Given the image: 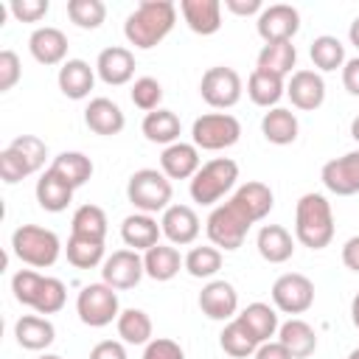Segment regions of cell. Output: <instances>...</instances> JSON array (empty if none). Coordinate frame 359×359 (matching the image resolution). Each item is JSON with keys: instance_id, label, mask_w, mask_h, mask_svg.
Wrapping results in <instances>:
<instances>
[{"instance_id": "cell-49", "label": "cell", "mask_w": 359, "mask_h": 359, "mask_svg": "<svg viewBox=\"0 0 359 359\" xmlns=\"http://www.w3.org/2000/svg\"><path fill=\"white\" fill-rule=\"evenodd\" d=\"M22 76L20 56L14 50H0V93H8Z\"/></svg>"}, {"instance_id": "cell-37", "label": "cell", "mask_w": 359, "mask_h": 359, "mask_svg": "<svg viewBox=\"0 0 359 359\" xmlns=\"http://www.w3.org/2000/svg\"><path fill=\"white\" fill-rule=\"evenodd\" d=\"M70 236L104 241L107 238V213L98 205H81V208H76V213L70 219Z\"/></svg>"}, {"instance_id": "cell-19", "label": "cell", "mask_w": 359, "mask_h": 359, "mask_svg": "<svg viewBox=\"0 0 359 359\" xmlns=\"http://www.w3.org/2000/svg\"><path fill=\"white\" fill-rule=\"evenodd\" d=\"M84 123H87L90 132L104 135V137H112V135H121V132H123L126 118H123V109H121L115 101L98 95V98H93V101L87 104V109H84Z\"/></svg>"}, {"instance_id": "cell-47", "label": "cell", "mask_w": 359, "mask_h": 359, "mask_svg": "<svg viewBox=\"0 0 359 359\" xmlns=\"http://www.w3.org/2000/svg\"><path fill=\"white\" fill-rule=\"evenodd\" d=\"M34 171L28 168V163L11 149V146H6L3 151H0V180L6 182V185H14V182H20V180H25V177H31Z\"/></svg>"}, {"instance_id": "cell-29", "label": "cell", "mask_w": 359, "mask_h": 359, "mask_svg": "<svg viewBox=\"0 0 359 359\" xmlns=\"http://www.w3.org/2000/svg\"><path fill=\"white\" fill-rule=\"evenodd\" d=\"M261 132H264V137H266L269 143H275V146H289V143L297 140L300 123H297V118H294L292 109L275 107V109L264 112V118H261Z\"/></svg>"}, {"instance_id": "cell-5", "label": "cell", "mask_w": 359, "mask_h": 359, "mask_svg": "<svg viewBox=\"0 0 359 359\" xmlns=\"http://www.w3.org/2000/svg\"><path fill=\"white\" fill-rule=\"evenodd\" d=\"M238 180V163L230 160V157H216V160H208L191 180V199L199 202V205H216L224 194L233 191Z\"/></svg>"}, {"instance_id": "cell-18", "label": "cell", "mask_w": 359, "mask_h": 359, "mask_svg": "<svg viewBox=\"0 0 359 359\" xmlns=\"http://www.w3.org/2000/svg\"><path fill=\"white\" fill-rule=\"evenodd\" d=\"M202 168L199 163V149L194 143H171L163 149L160 154V171L168 177V180H194V174Z\"/></svg>"}, {"instance_id": "cell-50", "label": "cell", "mask_w": 359, "mask_h": 359, "mask_svg": "<svg viewBox=\"0 0 359 359\" xmlns=\"http://www.w3.org/2000/svg\"><path fill=\"white\" fill-rule=\"evenodd\" d=\"M143 359H185V351L180 348V342L168 337H157L143 348Z\"/></svg>"}, {"instance_id": "cell-39", "label": "cell", "mask_w": 359, "mask_h": 359, "mask_svg": "<svg viewBox=\"0 0 359 359\" xmlns=\"http://www.w3.org/2000/svg\"><path fill=\"white\" fill-rule=\"evenodd\" d=\"M67 261L79 269H93L98 264H104V241H93V238H81V236H70L67 238Z\"/></svg>"}, {"instance_id": "cell-27", "label": "cell", "mask_w": 359, "mask_h": 359, "mask_svg": "<svg viewBox=\"0 0 359 359\" xmlns=\"http://www.w3.org/2000/svg\"><path fill=\"white\" fill-rule=\"evenodd\" d=\"M180 266H185V258L177 252V247H171V244H154L151 250H146V255H143V269H146V275L151 278V280H157V283H165V280H171L177 272H180Z\"/></svg>"}, {"instance_id": "cell-10", "label": "cell", "mask_w": 359, "mask_h": 359, "mask_svg": "<svg viewBox=\"0 0 359 359\" xmlns=\"http://www.w3.org/2000/svg\"><path fill=\"white\" fill-rule=\"evenodd\" d=\"M272 303L283 314H303L314 306V283L300 272H286L272 283Z\"/></svg>"}, {"instance_id": "cell-6", "label": "cell", "mask_w": 359, "mask_h": 359, "mask_svg": "<svg viewBox=\"0 0 359 359\" xmlns=\"http://www.w3.org/2000/svg\"><path fill=\"white\" fill-rule=\"evenodd\" d=\"M171 180L157 168H140L126 182V196L140 213H160L171 205Z\"/></svg>"}, {"instance_id": "cell-48", "label": "cell", "mask_w": 359, "mask_h": 359, "mask_svg": "<svg viewBox=\"0 0 359 359\" xmlns=\"http://www.w3.org/2000/svg\"><path fill=\"white\" fill-rule=\"evenodd\" d=\"M48 8H50L48 0H11L8 6L17 22H39L48 14Z\"/></svg>"}, {"instance_id": "cell-12", "label": "cell", "mask_w": 359, "mask_h": 359, "mask_svg": "<svg viewBox=\"0 0 359 359\" xmlns=\"http://www.w3.org/2000/svg\"><path fill=\"white\" fill-rule=\"evenodd\" d=\"M146 275L143 269V258L137 255V250H115L104 264H101V280L112 289H132L140 283V278Z\"/></svg>"}, {"instance_id": "cell-41", "label": "cell", "mask_w": 359, "mask_h": 359, "mask_svg": "<svg viewBox=\"0 0 359 359\" xmlns=\"http://www.w3.org/2000/svg\"><path fill=\"white\" fill-rule=\"evenodd\" d=\"M185 269L191 278H213L222 269V250L213 244H202V247L188 250Z\"/></svg>"}, {"instance_id": "cell-44", "label": "cell", "mask_w": 359, "mask_h": 359, "mask_svg": "<svg viewBox=\"0 0 359 359\" xmlns=\"http://www.w3.org/2000/svg\"><path fill=\"white\" fill-rule=\"evenodd\" d=\"M129 95H132V104L149 115V112L160 109V101H163V84H160L157 79H151V76H140V79H135Z\"/></svg>"}, {"instance_id": "cell-9", "label": "cell", "mask_w": 359, "mask_h": 359, "mask_svg": "<svg viewBox=\"0 0 359 359\" xmlns=\"http://www.w3.org/2000/svg\"><path fill=\"white\" fill-rule=\"evenodd\" d=\"M241 76L233 70V67H224V65H216V67H208L202 73V81H199V95L205 98L208 107L213 109H230L241 101Z\"/></svg>"}, {"instance_id": "cell-56", "label": "cell", "mask_w": 359, "mask_h": 359, "mask_svg": "<svg viewBox=\"0 0 359 359\" xmlns=\"http://www.w3.org/2000/svg\"><path fill=\"white\" fill-rule=\"evenodd\" d=\"M348 36H351V45H356V48H359V17L351 22V28H348Z\"/></svg>"}, {"instance_id": "cell-36", "label": "cell", "mask_w": 359, "mask_h": 359, "mask_svg": "<svg viewBox=\"0 0 359 359\" xmlns=\"http://www.w3.org/2000/svg\"><path fill=\"white\" fill-rule=\"evenodd\" d=\"M297 62V50L292 42H266L261 50H258V67L261 70H269L280 79H286L292 73Z\"/></svg>"}, {"instance_id": "cell-14", "label": "cell", "mask_w": 359, "mask_h": 359, "mask_svg": "<svg viewBox=\"0 0 359 359\" xmlns=\"http://www.w3.org/2000/svg\"><path fill=\"white\" fill-rule=\"evenodd\" d=\"M199 309L208 320H236L238 311V292L230 280H210L199 292Z\"/></svg>"}, {"instance_id": "cell-28", "label": "cell", "mask_w": 359, "mask_h": 359, "mask_svg": "<svg viewBox=\"0 0 359 359\" xmlns=\"http://www.w3.org/2000/svg\"><path fill=\"white\" fill-rule=\"evenodd\" d=\"M247 95H250L252 104L266 107V109H275V104L286 95V84H283L280 76L255 67V70L250 73V79H247Z\"/></svg>"}, {"instance_id": "cell-51", "label": "cell", "mask_w": 359, "mask_h": 359, "mask_svg": "<svg viewBox=\"0 0 359 359\" xmlns=\"http://www.w3.org/2000/svg\"><path fill=\"white\" fill-rule=\"evenodd\" d=\"M90 359H126V348L118 339H104V342L93 345Z\"/></svg>"}, {"instance_id": "cell-35", "label": "cell", "mask_w": 359, "mask_h": 359, "mask_svg": "<svg viewBox=\"0 0 359 359\" xmlns=\"http://www.w3.org/2000/svg\"><path fill=\"white\" fill-rule=\"evenodd\" d=\"M219 345H222V351L227 353V356H233V359H244V356H252L255 351H258V339L247 331V325L236 317V320H230L224 328H222V334H219Z\"/></svg>"}, {"instance_id": "cell-30", "label": "cell", "mask_w": 359, "mask_h": 359, "mask_svg": "<svg viewBox=\"0 0 359 359\" xmlns=\"http://www.w3.org/2000/svg\"><path fill=\"white\" fill-rule=\"evenodd\" d=\"M36 202H39V208L42 210H48V213H62L70 202H73V188L62 180V177H56L50 168L36 180Z\"/></svg>"}, {"instance_id": "cell-60", "label": "cell", "mask_w": 359, "mask_h": 359, "mask_svg": "<svg viewBox=\"0 0 359 359\" xmlns=\"http://www.w3.org/2000/svg\"><path fill=\"white\" fill-rule=\"evenodd\" d=\"M348 359H359V348H353V351L348 353Z\"/></svg>"}, {"instance_id": "cell-46", "label": "cell", "mask_w": 359, "mask_h": 359, "mask_svg": "<svg viewBox=\"0 0 359 359\" xmlns=\"http://www.w3.org/2000/svg\"><path fill=\"white\" fill-rule=\"evenodd\" d=\"M42 278H45V275H39V272H34V269H20V272L11 278V292H14L17 303H22V306H34Z\"/></svg>"}, {"instance_id": "cell-57", "label": "cell", "mask_w": 359, "mask_h": 359, "mask_svg": "<svg viewBox=\"0 0 359 359\" xmlns=\"http://www.w3.org/2000/svg\"><path fill=\"white\" fill-rule=\"evenodd\" d=\"M351 320H353V325L359 328V292H356L353 300H351Z\"/></svg>"}, {"instance_id": "cell-26", "label": "cell", "mask_w": 359, "mask_h": 359, "mask_svg": "<svg viewBox=\"0 0 359 359\" xmlns=\"http://www.w3.org/2000/svg\"><path fill=\"white\" fill-rule=\"evenodd\" d=\"M278 342H280L294 359H306V356H311V353L317 351V334H314V328H311L306 320H300V317H292V320H286V323L278 328Z\"/></svg>"}, {"instance_id": "cell-55", "label": "cell", "mask_w": 359, "mask_h": 359, "mask_svg": "<svg viewBox=\"0 0 359 359\" xmlns=\"http://www.w3.org/2000/svg\"><path fill=\"white\" fill-rule=\"evenodd\" d=\"M342 264H345L351 272H359V236H351V238L342 244Z\"/></svg>"}, {"instance_id": "cell-53", "label": "cell", "mask_w": 359, "mask_h": 359, "mask_svg": "<svg viewBox=\"0 0 359 359\" xmlns=\"http://www.w3.org/2000/svg\"><path fill=\"white\" fill-rule=\"evenodd\" d=\"M224 8L236 17H250V14H261L264 3L261 0H224Z\"/></svg>"}, {"instance_id": "cell-33", "label": "cell", "mask_w": 359, "mask_h": 359, "mask_svg": "<svg viewBox=\"0 0 359 359\" xmlns=\"http://www.w3.org/2000/svg\"><path fill=\"white\" fill-rule=\"evenodd\" d=\"M50 171L56 177H62L76 191V188H81L93 177V160L87 154H81V151H62L59 157H53Z\"/></svg>"}, {"instance_id": "cell-23", "label": "cell", "mask_w": 359, "mask_h": 359, "mask_svg": "<svg viewBox=\"0 0 359 359\" xmlns=\"http://www.w3.org/2000/svg\"><path fill=\"white\" fill-rule=\"evenodd\" d=\"M56 81H59V90H62L67 98L81 101V98L90 95V90H93V84H95V70H93L84 59H67V62L59 67Z\"/></svg>"}, {"instance_id": "cell-20", "label": "cell", "mask_w": 359, "mask_h": 359, "mask_svg": "<svg viewBox=\"0 0 359 359\" xmlns=\"http://www.w3.org/2000/svg\"><path fill=\"white\" fill-rule=\"evenodd\" d=\"M28 50L39 65H65L67 56V36L53 25H42L28 36Z\"/></svg>"}, {"instance_id": "cell-16", "label": "cell", "mask_w": 359, "mask_h": 359, "mask_svg": "<svg viewBox=\"0 0 359 359\" xmlns=\"http://www.w3.org/2000/svg\"><path fill=\"white\" fill-rule=\"evenodd\" d=\"M95 73L104 84L121 87V84L132 81V76H135V53L129 48H121V45L104 48L95 59Z\"/></svg>"}, {"instance_id": "cell-58", "label": "cell", "mask_w": 359, "mask_h": 359, "mask_svg": "<svg viewBox=\"0 0 359 359\" xmlns=\"http://www.w3.org/2000/svg\"><path fill=\"white\" fill-rule=\"evenodd\" d=\"M351 137H353V140L359 143V115H356V118L351 121Z\"/></svg>"}, {"instance_id": "cell-32", "label": "cell", "mask_w": 359, "mask_h": 359, "mask_svg": "<svg viewBox=\"0 0 359 359\" xmlns=\"http://www.w3.org/2000/svg\"><path fill=\"white\" fill-rule=\"evenodd\" d=\"M143 135L149 143H160V146H171L180 140V118L171 112V109H154L143 118L140 123Z\"/></svg>"}, {"instance_id": "cell-4", "label": "cell", "mask_w": 359, "mask_h": 359, "mask_svg": "<svg viewBox=\"0 0 359 359\" xmlns=\"http://www.w3.org/2000/svg\"><path fill=\"white\" fill-rule=\"evenodd\" d=\"M11 250L14 255L28 264V266H36V269H45V266H53L59 252H62V241L53 230L48 227H39V224H22L14 230L11 236Z\"/></svg>"}, {"instance_id": "cell-21", "label": "cell", "mask_w": 359, "mask_h": 359, "mask_svg": "<svg viewBox=\"0 0 359 359\" xmlns=\"http://www.w3.org/2000/svg\"><path fill=\"white\" fill-rule=\"evenodd\" d=\"M185 25L194 34L210 36L222 28V3L219 0H180Z\"/></svg>"}, {"instance_id": "cell-22", "label": "cell", "mask_w": 359, "mask_h": 359, "mask_svg": "<svg viewBox=\"0 0 359 359\" xmlns=\"http://www.w3.org/2000/svg\"><path fill=\"white\" fill-rule=\"evenodd\" d=\"M160 233H163V227L149 213H132L121 224V238L129 250H143V252L151 250L154 244H160Z\"/></svg>"}, {"instance_id": "cell-13", "label": "cell", "mask_w": 359, "mask_h": 359, "mask_svg": "<svg viewBox=\"0 0 359 359\" xmlns=\"http://www.w3.org/2000/svg\"><path fill=\"white\" fill-rule=\"evenodd\" d=\"M323 185L337 196H353L359 194V149L348 151L342 157H334L320 171Z\"/></svg>"}, {"instance_id": "cell-52", "label": "cell", "mask_w": 359, "mask_h": 359, "mask_svg": "<svg viewBox=\"0 0 359 359\" xmlns=\"http://www.w3.org/2000/svg\"><path fill=\"white\" fill-rule=\"evenodd\" d=\"M342 84H345V90L351 95L359 98V56L345 59V65H342Z\"/></svg>"}, {"instance_id": "cell-42", "label": "cell", "mask_w": 359, "mask_h": 359, "mask_svg": "<svg viewBox=\"0 0 359 359\" xmlns=\"http://www.w3.org/2000/svg\"><path fill=\"white\" fill-rule=\"evenodd\" d=\"M67 17L79 28H98L107 20V6L101 0H67Z\"/></svg>"}, {"instance_id": "cell-45", "label": "cell", "mask_w": 359, "mask_h": 359, "mask_svg": "<svg viewBox=\"0 0 359 359\" xmlns=\"http://www.w3.org/2000/svg\"><path fill=\"white\" fill-rule=\"evenodd\" d=\"M25 163H28V168L36 174L42 165H45V157H48V146H45V140H39L36 135H17L11 143H8Z\"/></svg>"}, {"instance_id": "cell-38", "label": "cell", "mask_w": 359, "mask_h": 359, "mask_svg": "<svg viewBox=\"0 0 359 359\" xmlns=\"http://www.w3.org/2000/svg\"><path fill=\"white\" fill-rule=\"evenodd\" d=\"M309 53H311L314 67L323 70V73H331V70H337V67L345 65V45H342L337 36H331V34L317 36V39L311 42Z\"/></svg>"}, {"instance_id": "cell-54", "label": "cell", "mask_w": 359, "mask_h": 359, "mask_svg": "<svg viewBox=\"0 0 359 359\" xmlns=\"http://www.w3.org/2000/svg\"><path fill=\"white\" fill-rule=\"evenodd\" d=\"M255 359H294V356H292V353H289L278 339H275V342L269 339V342H261V345H258Z\"/></svg>"}, {"instance_id": "cell-7", "label": "cell", "mask_w": 359, "mask_h": 359, "mask_svg": "<svg viewBox=\"0 0 359 359\" xmlns=\"http://www.w3.org/2000/svg\"><path fill=\"white\" fill-rule=\"evenodd\" d=\"M241 137V123L236 115L230 112H208L199 115L191 126V140L196 149L205 151H219V149H230L236 146Z\"/></svg>"}, {"instance_id": "cell-24", "label": "cell", "mask_w": 359, "mask_h": 359, "mask_svg": "<svg viewBox=\"0 0 359 359\" xmlns=\"http://www.w3.org/2000/svg\"><path fill=\"white\" fill-rule=\"evenodd\" d=\"M255 247L261 252L264 261L269 264H283L292 258L294 252V238L292 233L283 227V224H264L258 230V238H255Z\"/></svg>"}, {"instance_id": "cell-8", "label": "cell", "mask_w": 359, "mask_h": 359, "mask_svg": "<svg viewBox=\"0 0 359 359\" xmlns=\"http://www.w3.org/2000/svg\"><path fill=\"white\" fill-rule=\"evenodd\" d=\"M76 314L84 325L90 328H104L112 320H118L121 314V303H118V292L112 286L101 283H87L79 297H76Z\"/></svg>"}, {"instance_id": "cell-59", "label": "cell", "mask_w": 359, "mask_h": 359, "mask_svg": "<svg viewBox=\"0 0 359 359\" xmlns=\"http://www.w3.org/2000/svg\"><path fill=\"white\" fill-rule=\"evenodd\" d=\"M36 359H62V356H56V353H42V356H36Z\"/></svg>"}, {"instance_id": "cell-3", "label": "cell", "mask_w": 359, "mask_h": 359, "mask_svg": "<svg viewBox=\"0 0 359 359\" xmlns=\"http://www.w3.org/2000/svg\"><path fill=\"white\" fill-rule=\"evenodd\" d=\"M252 224H255V216H252L250 208L233 194L224 205H219V208L210 210V216H208V222H205V230H208V238H210L213 247L233 252V250H238V247L244 244L247 230H250Z\"/></svg>"}, {"instance_id": "cell-15", "label": "cell", "mask_w": 359, "mask_h": 359, "mask_svg": "<svg viewBox=\"0 0 359 359\" xmlns=\"http://www.w3.org/2000/svg\"><path fill=\"white\" fill-rule=\"evenodd\" d=\"M160 227H163V236L171 241V244H194L202 224H199V216L194 208L188 205H168L163 210V219H160Z\"/></svg>"}, {"instance_id": "cell-31", "label": "cell", "mask_w": 359, "mask_h": 359, "mask_svg": "<svg viewBox=\"0 0 359 359\" xmlns=\"http://www.w3.org/2000/svg\"><path fill=\"white\" fill-rule=\"evenodd\" d=\"M244 325H247V331L258 339V342H269L275 334H278V328H280V323H278V311L269 306V303H250L241 314H236Z\"/></svg>"}, {"instance_id": "cell-1", "label": "cell", "mask_w": 359, "mask_h": 359, "mask_svg": "<svg viewBox=\"0 0 359 359\" xmlns=\"http://www.w3.org/2000/svg\"><path fill=\"white\" fill-rule=\"evenodd\" d=\"M177 22V6L171 0H143L123 22V36L140 50L157 48Z\"/></svg>"}, {"instance_id": "cell-11", "label": "cell", "mask_w": 359, "mask_h": 359, "mask_svg": "<svg viewBox=\"0 0 359 359\" xmlns=\"http://www.w3.org/2000/svg\"><path fill=\"white\" fill-rule=\"evenodd\" d=\"M258 36L266 42H292V36L300 31V11L289 3H275V6H266L261 14H258Z\"/></svg>"}, {"instance_id": "cell-17", "label": "cell", "mask_w": 359, "mask_h": 359, "mask_svg": "<svg viewBox=\"0 0 359 359\" xmlns=\"http://www.w3.org/2000/svg\"><path fill=\"white\" fill-rule=\"evenodd\" d=\"M286 95L292 98V104L297 109L311 112V109L323 107V101H325V81L317 70H294L286 84Z\"/></svg>"}, {"instance_id": "cell-34", "label": "cell", "mask_w": 359, "mask_h": 359, "mask_svg": "<svg viewBox=\"0 0 359 359\" xmlns=\"http://www.w3.org/2000/svg\"><path fill=\"white\" fill-rule=\"evenodd\" d=\"M118 325V337L126 342V345H149L151 342V317L143 311V309H123L115 320Z\"/></svg>"}, {"instance_id": "cell-40", "label": "cell", "mask_w": 359, "mask_h": 359, "mask_svg": "<svg viewBox=\"0 0 359 359\" xmlns=\"http://www.w3.org/2000/svg\"><path fill=\"white\" fill-rule=\"evenodd\" d=\"M236 196L250 208V213L255 216V222H261V219L272 210V205H275L272 188L264 185V182H258V180H250V182L238 185V188H236Z\"/></svg>"}, {"instance_id": "cell-43", "label": "cell", "mask_w": 359, "mask_h": 359, "mask_svg": "<svg viewBox=\"0 0 359 359\" xmlns=\"http://www.w3.org/2000/svg\"><path fill=\"white\" fill-rule=\"evenodd\" d=\"M65 300H67V289H65V283L59 280V278H42V283H39V292H36V300H34V311L36 314H56V311H62V306H65Z\"/></svg>"}, {"instance_id": "cell-25", "label": "cell", "mask_w": 359, "mask_h": 359, "mask_svg": "<svg viewBox=\"0 0 359 359\" xmlns=\"http://www.w3.org/2000/svg\"><path fill=\"white\" fill-rule=\"evenodd\" d=\"M14 337H17L20 348H25V351H45L56 339V328H53V323L48 317L25 314V317L17 320Z\"/></svg>"}, {"instance_id": "cell-2", "label": "cell", "mask_w": 359, "mask_h": 359, "mask_svg": "<svg viewBox=\"0 0 359 359\" xmlns=\"http://www.w3.org/2000/svg\"><path fill=\"white\" fill-rule=\"evenodd\" d=\"M294 238L309 250H325L334 238V210L323 194H303L294 208Z\"/></svg>"}]
</instances>
